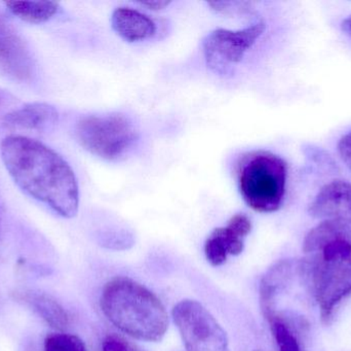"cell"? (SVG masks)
Here are the masks:
<instances>
[{
	"label": "cell",
	"mask_w": 351,
	"mask_h": 351,
	"mask_svg": "<svg viewBox=\"0 0 351 351\" xmlns=\"http://www.w3.org/2000/svg\"><path fill=\"white\" fill-rule=\"evenodd\" d=\"M308 212L313 218L323 220L329 218L351 220V183L337 179L322 188L311 202Z\"/></svg>",
	"instance_id": "9c48e42d"
},
{
	"label": "cell",
	"mask_w": 351,
	"mask_h": 351,
	"mask_svg": "<svg viewBox=\"0 0 351 351\" xmlns=\"http://www.w3.org/2000/svg\"><path fill=\"white\" fill-rule=\"evenodd\" d=\"M8 10L29 23H43L53 18L59 10V4L53 1H8Z\"/></svg>",
	"instance_id": "5bb4252c"
},
{
	"label": "cell",
	"mask_w": 351,
	"mask_h": 351,
	"mask_svg": "<svg viewBox=\"0 0 351 351\" xmlns=\"http://www.w3.org/2000/svg\"><path fill=\"white\" fill-rule=\"evenodd\" d=\"M45 351H86V346L77 336L56 333L45 338Z\"/></svg>",
	"instance_id": "2e32d148"
},
{
	"label": "cell",
	"mask_w": 351,
	"mask_h": 351,
	"mask_svg": "<svg viewBox=\"0 0 351 351\" xmlns=\"http://www.w3.org/2000/svg\"><path fill=\"white\" fill-rule=\"evenodd\" d=\"M113 30L129 43L145 41L156 33V25L149 16L130 8H119L111 16Z\"/></svg>",
	"instance_id": "8fae6325"
},
{
	"label": "cell",
	"mask_w": 351,
	"mask_h": 351,
	"mask_svg": "<svg viewBox=\"0 0 351 351\" xmlns=\"http://www.w3.org/2000/svg\"><path fill=\"white\" fill-rule=\"evenodd\" d=\"M341 28L343 32H346L348 36L351 37V14L342 21Z\"/></svg>",
	"instance_id": "44dd1931"
},
{
	"label": "cell",
	"mask_w": 351,
	"mask_h": 351,
	"mask_svg": "<svg viewBox=\"0 0 351 351\" xmlns=\"http://www.w3.org/2000/svg\"><path fill=\"white\" fill-rule=\"evenodd\" d=\"M102 351H138L117 336H109L103 342Z\"/></svg>",
	"instance_id": "ac0fdd59"
},
{
	"label": "cell",
	"mask_w": 351,
	"mask_h": 351,
	"mask_svg": "<svg viewBox=\"0 0 351 351\" xmlns=\"http://www.w3.org/2000/svg\"><path fill=\"white\" fill-rule=\"evenodd\" d=\"M103 243L108 249H125L133 245L134 238L129 232L125 230H110L106 231L102 235Z\"/></svg>",
	"instance_id": "e0dca14e"
},
{
	"label": "cell",
	"mask_w": 351,
	"mask_h": 351,
	"mask_svg": "<svg viewBox=\"0 0 351 351\" xmlns=\"http://www.w3.org/2000/svg\"><path fill=\"white\" fill-rule=\"evenodd\" d=\"M338 152L344 164L351 170V132L340 139L338 144Z\"/></svg>",
	"instance_id": "d6986e66"
},
{
	"label": "cell",
	"mask_w": 351,
	"mask_h": 351,
	"mask_svg": "<svg viewBox=\"0 0 351 351\" xmlns=\"http://www.w3.org/2000/svg\"><path fill=\"white\" fill-rule=\"evenodd\" d=\"M237 177L239 192L250 207L265 214L280 210L288 179V166L280 157L251 152L239 164Z\"/></svg>",
	"instance_id": "277c9868"
},
{
	"label": "cell",
	"mask_w": 351,
	"mask_h": 351,
	"mask_svg": "<svg viewBox=\"0 0 351 351\" xmlns=\"http://www.w3.org/2000/svg\"><path fill=\"white\" fill-rule=\"evenodd\" d=\"M0 154L6 170L25 193L63 218L76 216L77 179L58 152L32 138L10 135L2 140Z\"/></svg>",
	"instance_id": "6da1fadb"
},
{
	"label": "cell",
	"mask_w": 351,
	"mask_h": 351,
	"mask_svg": "<svg viewBox=\"0 0 351 351\" xmlns=\"http://www.w3.org/2000/svg\"><path fill=\"white\" fill-rule=\"evenodd\" d=\"M265 30L262 21L241 30L216 29L202 41L206 65L219 76H228L232 68L243 61L247 52L255 45Z\"/></svg>",
	"instance_id": "52a82bcc"
},
{
	"label": "cell",
	"mask_w": 351,
	"mask_h": 351,
	"mask_svg": "<svg viewBox=\"0 0 351 351\" xmlns=\"http://www.w3.org/2000/svg\"><path fill=\"white\" fill-rule=\"evenodd\" d=\"M270 330L280 351H303L302 344L294 327L284 319L272 317L268 319Z\"/></svg>",
	"instance_id": "9a60e30c"
},
{
	"label": "cell",
	"mask_w": 351,
	"mask_h": 351,
	"mask_svg": "<svg viewBox=\"0 0 351 351\" xmlns=\"http://www.w3.org/2000/svg\"><path fill=\"white\" fill-rule=\"evenodd\" d=\"M59 113L47 103H30L5 117V124L10 127L47 131L57 124Z\"/></svg>",
	"instance_id": "7c38bea8"
},
{
	"label": "cell",
	"mask_w": 351,
	"mask_h": 351,
	"mask_svg": "<svg viewBox=\"0 0 351 351\" xmlns=\"http://www.w3.org/2000/svg\"><path fill=\"white\" fill-rule=\"evenodd\" d=\"M100 306L107 319L131 337L158 342L166 335L169 317L162 301L131 278L110 280L103 288Z\"/></svg>",
	"instance_id": "3957f363"
},
{
	"label": "cell",
	"mask_w": 351,
	"mask_h": 351,
	"mask_svg": "<svg viewBox=\"0 0 351 351\" xmlns=\"http://www.w3.org/2000/svg\"><path fill=\"white\" fill-rule=\"evenodd\" d=\"M19 299L53 329L64 331L69 326V315L64 307L49 295L29 291L21 293Z\"/></svg>",
	"instance_id": "4fadbf2b"
},
{
	"label": "cell",
	"mask_w": 351,
	"mask_h": 351,
	"mask_svg": "<svg viewBox=\"0 0 351 351\" xmlns=\"http://www.w3.org/2000/svg\"><path fill=\"white\" fill-rule=\"evenodd\" d=\"M252 230L251 220L239 214L229 220L227 226L216 229L206 239L204 253L213 266H220L228 256H239L245 249V239Z\"/></svg>",
	"instance_id": "ba28073f"
},
{
	"label": "cell",
	"mask_w": 351,
	"mask_h": 351,
	"mask_svg": "<svg viewBox=\"0 0 351 351\" xmlns=\"http://www.w3.org/2000/svg\"><path fill=\"white\" fill-rule=\"evenodd\" d=\"M76 136L95 156L117 160L135 144L139 134L130 117L110 113L82 117L76 125Z\"/></svg>",
	"instance_id": "5b68a950"
},
{
	"label": "cell",
	"mask_w": 351,
	"mask_h": 351,
	"mask_svg": "<svg viewBox=\"0 0 351 351\" xmlns=\"http://www.w3.org/2000/svg\"><path fill=\"white\" fill-rule=\"evenodd\" d=\"M173 319L186 351H230L226 332L200 303L181 301L173 309Z\"/></svg>",
	"instance_id": "8992f818"
},
{
	"label": "cell",
	"mask_w": 351,
	"mask_h": 351,
	"mask_svg": "<svg viewBox=\"0 0 351 351\" xmlns=\"http://www.w3.org/2000/svg\"><path fill=\"white\" fill-rule=\"evenodd\" d=\"M300 278L308 284L324 323L351 295V220L329 218L309 231L303 242Z\"/></svg>",
	"instance_id": "7a4b0ae2"
},
{
	"label": "cell",
	"mask_w": 351,
	"mask_h": 351,
	"mask_svg": "<svg viewBox=\"0 0 351 351\" xmlns=\"http://www.w3.org/2000/svg\"><path fill=\"white\" fill-rule=\"evenodd\" d=\"M0 66L8 73L27 80L33 73V61L20 37L4 23L0 22Z\"/></svg>",
	"instance_id": "30bf717a"
},
{
	"label": "cell",
	"mask_w": 351,
	"mask_h": 351,
	"mask_svg": "<svg viewBox=\"0 0 351 351\" xmlns=\"http://www.w3.org/2000/svg\"><path fill=\"white\" fill-rule=\"evenodd\" d=\"M141 5L146 6L150 10H158L168 6L171 3L170 1H164V0H149V1L139 2Z\"/></svg>",
	"instance_id": "ffe728a7"
}]
</instances>
